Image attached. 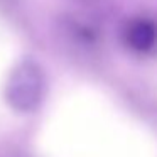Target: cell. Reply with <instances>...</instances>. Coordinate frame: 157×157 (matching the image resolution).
Segmentation results:
<instances>
[{
    "label": "cell",
    "instance_id": "obj_1",
    "mask_svg": "<svg viewBox=\"0 0 157 157\" xmlns=\"http://www.w3.org/2000/svg\"><path fill=\"white\" fill-rule=\"evenodd\" d=\"M44 91V76L36 63H22L7 85V100L14 108L31 112L37 108Z\"/></svg>",
    "mask_w": 157,
    "mask_h": 157
},
{
    "label": "cell",
    "instance_id": "obj_2",
    "mask_svg": "<svg viewBox=\"0 0 157 157\" xmlns=\"http://www.w3.org/2000/svg\"><path fill=\"white\" fill-rule=\"evenodd\" d=\"M125 39L127 44L133 51L139 52L150 51L157 42V27L154 22L140 19V21H135L128 25V29L125 32Z\"/></svg>",
    "mask_w": 157,
    "mask_h": 157
}]
</instances>
